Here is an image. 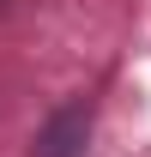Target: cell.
<instances>
[{"label":"cell","instance_id":"cell-1","mask_svg":"<svg viewBox=\"0 0 151 157\" xmlns=\"http://www.w3.org/2000/svg\"><path fill=\"white\" fill-rule=\"evenodd\" d=\"M85 127H91V115H85V109H60V115L42 127L37 157H79V145H85Z\"/></svg>","mask_w":151,"mask_h":157}]
</instances>
